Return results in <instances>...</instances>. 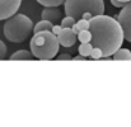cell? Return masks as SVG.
Instances as JSON below:
<instances>
[{
  "label": "cell",
  "mask_w": 131,
  "mask_h": 127,
  "mask_svg": "<svg viewBox=\"0 0 131 127\" xmlns=\"http://www.w3.org/2000/svg\"><path fill=\"white\" fill-rule=\"evenodd\" d=\"M20 3L22 0H0V20H6L17 14Z\"/></svg>",
  "instance_id": "6"
},
{
  "label": "cell",
  "mask_w": 131,
  "mask_h": 127,
  "mask_svg": "<svg viewBox=\"0 0 131 127\" xmlns=\"http://www.w3.org/2000/svg\"><path fill=\"white\" fill-rule=\"evenodd\" d=\"M78 40L80 41V43H88L92 42V32L89 29H83L79 32L78 34Z\"/></svg>",
  "instance_id": "13"
},
{
  "label": "cell",
  "mask_w": 131,
  "mask_h": 127,
  "mask_svg": "<svg viewBox=\"0 0 131 127\" xmlns=\"http://www.w3.org/2000/svg\"><path fill=\"white\" fill-rule=\"evenodd\" d=\"M77 24H78V27L80 28V31H83V29H89V28H90V22H89L88 19H84V18L77 20Z\"/></svg>",
  "instance_id": "17"
},
{
  "label": "cell",
  "mask_w": 131,
  "mask_h": 127,
  "mask_svg": "<svg viewBox=\"0 0 131 127\" xmlns=\"http://www.w3.org/2000/svg\"><path fill=\"white\" fill-rule=\"evenodd\" d=\"M92 50H93V44L92 42H88V43H82L80 46H79V48H78V51H79V53L80 55H83V56H90V53H92Z\"/></svg>",
  "instance_id": "12"
},
{
  "label": "cell",
  "mask_w": 131,
  "mask_h": 127,
  "mask_svg": "<svg viewBox=\"0 0 131 127\" xmlns=\"http://www.w3.org/2000/svg\"><path fill=\"white\" fill-rule=\"evenodd\" d=\"M73 60H74V61H85V60H87V57L79 53V56H74V57H73Z\"/></svg>",
  "instance_id": "22"
},
{
  "label": "cell",
  "mask_w": 131,
  "mask_h": 127,
  "mask_svg": "<svg viewBox=\"0 0 131 127\" xmlns=\"http://www.w3.org/2000/svg\"><path fill=\"white\" fill-rule=\"evenodd\" d=\"M52 27H53V23H52V22L46 20V19H42V20H40L38 23H36V24H35L33 33L42 32V31H52Z\"/></svg>",
  "instance_id": "11"
},
{
  "label": "cell",
  "mask_w": 131,
  "mask_h": 127,
  "mask_svg": "<svg viewBox=\"0 0 131 127\" xmlns=\"http://www.w3.org/2000/svg\"><path fill=\"white\" fill-rule=\"evenodd\" d=\"M112 59L115 61H131V51L127 48H120L112 55Z\"/></svg>",
  "instance_id": "10"
},
{
  "label": "cell",
  "mask_w": 131,
  "mask_h": 127,
  "mask_svg": "<svg viewBox=\"0 0 131 127\" xmlns=\"http://www.w3.org/2000/svg\"><path fill=\"white\" fill-rule=\"evenodd\" d=\"M59 42L64 47H71L78 41V34L71 28H62L60 34H57Z\"/></svg>",
  "instance_id": "7"
},
{
  "label": "cell",
  "mask_w": 131,
  "mask_h": 127,
  "mask_svg": "<svg viewBox=\"0 0 131 127\" xmlns=\"http://www.w3.org/2000/svg\"><path fill=\"white\" fill-rule=\"evenodd\" d=\"M111 4H112L115 8H120V9H122L127 3H122V1H120V0H111Z\"/></svg>",
  "instance_id": "20"
},
{
  "label": "cell",
  "mask_w": 131,
  "mask_h": 127,
  "mask_svg": "<svg viewBox=\"0 0 131 127\" xmlns=\"http://www.w3.org/2000/svg\"><path fill=\"white\" fill-rule=\"evenodd\" d=\"M33 28L35 26L31 18L24 14H14L5 20L3 31L8 41L13 43H20L31 36Z\"/></svg>",
  "instance_id": "3"
},
{
  "label": "cell",
  "mask_w": 131,
  "mask_h": 127,
  "mask_svg": "<svg viewBox=\"0 0 131 127\" xmlns=\"http://www.w3.org/2000/svg\"><path fill=\"white\" fill-rule=\"evenodd\" d=\"M6 56V44L0 40V60H4Z\"/></svg>",
  "instance_id": "18"
},
{
  "label": "cell",
  "mask_w": 131,
  "mask_h": 127,
  "mask_svg": "<svg viewBox=\"0 0 131 127\" xmlns=\"http://www.w3.org/2000/svg\"><path fill=\"white\" fill-rule=\"evenodd\" d=\"M62 31V26L60 24V26H57V24H53V27H52V32L57 36V34H60V32Z\"/></svg>",
  "instance_id": "21"
},
{
  "label": "cell",
  "mask_w": 131,
  "mask_h": 127,
  "mask_svg": "<svg viewBox=\"0 0 131 127\" xmlns=\"http://www.w3.org/2000/svg\"><path fill=\"white\" fill-rule=\"evenodd\" d=\"M55 59H56L57 61H64V60H65V61H69V60H73V57H71L69 53H61L60 56H56Z\"/></svg>",
  "instance_id": "19"
},
{
  "label": "cell",
  "mask_w": 131,
  "mask_h": 127,
  "mask_svg": "<svg viewBox=\"0 0 131 127\" xmlns=\"http://www.w3.org/2000/svg\"><path fill=\"white\" fill-rule=\"evenodd\" d=\"M65 14L75 18L77 20L82 19L84 13H92L95 15L104 14L106 6L103 0H65L64 3Z\"/></svg>",
  "instance_id": "4"
},
{
  "label": "cell",
  "mask_w": 131,
  "mask_h": 127,
  "mask_svg": "<svg viewBox=\"0 0 131 127\" xmlns=\"http://www.w3.org/2000/svg\"><path fill=\"white\" fill-rule=\"evenodd\" d=\"M41 17H42V19L50 20L55 24L56 22H59L61 19V10L59 9V6H45Z\"/></svg>",
  "instance_id": "8"
},
{
  "label": "cell",
  "mask_w": 131,
  "mask_h": 127,
  "mask_svg": "<svg viewBox=\"0 0 131 127\" xmlns=\"http://www.w3.org/2000/svg\"><path fill=\"white\" fill-rule=\"evenodd\" d=\"M35 59H36V57H35V55L32 53V51H27V50H19V51L14 52V53L9 57L10 61H17V60H19V61H22V60L28 61V60H35Z\"/></svg>",
  "instance_id": "9"
},
{
  "label": "cell",
  "mask_w": 131,
  "mask_h": 127,
  "mask_svg": "<svg viewBox=\"0 0 131 127\" xmlns=\"http://www.w3.org/2000/svg\"><path fill=\"white\" fill-rule=\"evenodd\" d=\"M60 42L57 36L52 31H42L33 34L29 42V48L36 59L38 60H52L56 57Z\"/></svg>",
  "instance_id": "2"
},
{
  "label": "cell",
  "mask_w": 131,
  "mask_h": 127,
  "mask_svg": "<svg viewBox=\"0 0 131 127\" xmlns=\"http://www.w3.org/2000/svg\"><path fill=\"white\" fill-rule=\"evenodd\" d=\"M37 3H40L43 6H59L62 5L65 0H37Z\"/></svg>",
  "instance_id": "15"
},
{
  "label": "cell",
  "mask_w": 131,
  "mask_h": 127,
  "mask_svg": "<svg viewBox=\"0 0 131 127\" xmlns=\"http://www.w3.org/2000/svg\"><path fill=\"white\" fill-rule=\"evenodd\" d=\"M75 23H77V19L73 18V17H70V15H66V17H64V18L61 19V26H62V28H71Z\"/></svg>",
  "instance_id": "14"
},
{
  "label": "cell",
  "mask_w": 131,
  "mask_h": 127,
  "mask_svg": "<svg viewBox=\"0 0 131 127\" xmlns=\"http://www.w3.org/2000/svg\"><path fill=\"white\" fill-rule=\"evenodd\" d=\"M103 57V51L99 47H93L92 53H90V59L92 60H101Z\"/></svg>",
  "instance_id": "16"
},
{
  "label": "cell",
  "mask_w": 131,
  "mask_h": 127,
  "mask_svg": "<svg viewBox=\"0 0 131 127\" xmlns=\"http://www.w3.org/2000/svg\"><path fill=\"white\" fill-rule=\"evenodd\" d=\"M120 1H122V3H130L131 0H120Z\"/></svg>",
  "instance_id": "24"
},
{
  "label": "cell",
  "mask_w": 131,
  "mask_h": 127,
  "mask_svg": "<svg viewBox=\"0 0 131 127\" xmlns=\"http://www.w3.org/2000/svg\"><path fill=\"white\" fill-rule=\"evenodd\" d=\"M71 29H73V31H74V32L77 33V34H79V32H80V28L78 27V24H77V23H75V24H74V26L71 27Z\"/></svg>",
  "instance_id": "23"
},
{
  "label": "cell",
  "mask_w": 131,
  "mask_h": 127,
  "mask_svg": "<svg viewBox=\"0 0 131 127\" xmlns=\"http://www.w3.org/2000/svg\"><path fill=\"white\" fill-rule=\"evenodd\" d=\"M117 20L122 27L125 40L131 43V1L127 3L117 14Z\"/></svg>",
  "instance_id": "5"
},
{
  "label": "cell",
  "mask_w": 131,
  "mask_h": 127,
  "mask_svg": "<svg viewBox=\"0 0 131 127\" xmlns=\"http://www.w3.org/2000/svg\"><path fill=\"white\" fill-rule=\"evenodd\" d=\"M89 22L92 44L93 47H99L103 51V56H112L121 48L125 36L121 24L115 17L102 14L93 17Z\"/></svg>",
  "instance_id": "1"
}]
</instances>
